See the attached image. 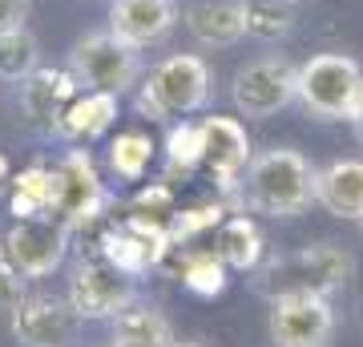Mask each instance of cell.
I'll return each instance as SVG.
<instances>
[{"label":"cell","instance_id":"1","mask_svg":"<svg viewBox=\"0 0 363 347\" xmlns=\"http://www.w3.org/2000/svg\"><path fill=\"white\" fill-rule=\"evenodd\" d=\"M315 170L291 145H274L250 158L247 174L238 182V206L267 219H298L315 206Z\"/></svg>","mask_w":363,"mask_h":347},{"label":"cell","instance_id":"2","mask_svg":"<svg viewBox=\"0 0 363 347\" xmlns=\"http://www.w3.org/2000/svg\"><path fill=\"white\" fill-rule=\"evenodd\" d=\"M355 263L343 246L335 243H307L295 255H271L255 267V287L267 299L295 295V291H315V295H335L351 283Z\"/></svg>","mask_w":363,"mask_h":347},{"label":"cell","instance_id":"3","mask_svg":"<svg viewBox=\"0 0 363 347\" xmlns=\"http://www.w3.org/2000/svg\"><path fill=\"white\" fill-rule=\"evenodd\" d=\"M295 105L315 121H351L363 105V65L351 53H311L295 73Z\"/></svg>","mask_w":363,"mask_h":347},{"label":"cell","instance_id":"4","mask_svg":"<svg viewBox=\"0 0 363 347\" xmlns=\"http://www.w3.org/2000/svg\"><path fill=\"white\" fill-rule=\"evenodd\" d=\"M214 93V73L202 53H174L150 69V77L138 89V114L150 121H169V117L198 114L210 105Z\"/></svg>","mask_w":363,"mask_h":347},{"label":"cell","instance_id":"5","mask_svg":"<svg viewBox=\"0 0 363 347\" xmlns=\"http://www.w3.org/2000/svg\"><path fill=\"white\" fill-rule=\"evenodd\" d=\"M69 73L85 93H130L145 73L142 49L117 40L109 28H93L69 45Z\"/></svg>","mask_w":363,"mask_h":347},{"label":"cell","instance_id":"6","mask_svg":"<svg viewBox=\"0 0 363 347\" xmlns=\"http://www.w3.org/2000/svg\"><path fill=\"white\" fill-rule=\"evenodd\" d=\"M295 73L298 65L286 61L283 53H262V57H250L247 65H238L230 81L234 114L247 121L279 117L286 105H295Z\"/></svg>","mask_w":363,"mask_h":347},{"label":"cell","instance_id":"7","mask_svg":"<svg viewBox=\"0 0 363 347\" xmlns=\"http://www.w3.org/2000/svg\"><path fill=\"white\" fill-rule=\"evenodd\" d=\"M109 190L93 166L89 150H69L52 166V219H61L73 231H85L109 210Z\"/></svg>","mask_w":363,"mask_h":347},{"label":"cell","instance_id":"8","mask_svg":"<svg viewBox=\"0 0 363 347\" xmlns=\"http://www.w3.org/2000/svg\"><path fill=\"white\" fill-rule=\"evenodd\" d=\"M65 299L81 319H113L138 299V287L125 270H117L105 255H81L69 270Z\"/></svg>","mask_w":363,"mask_h":347},{"label":"cell","instance_id":"9","mask_svg":"<svg viewBox=\"0 0 363 347\" xmlns=\"http://www.w3.org/2000/svg\"><path fill=\"white\" fill-rule=\"evenodd\" d=\"M267 331L274 347H331L335 339V307L327 295L295 291L271 299Z\"/></svg>","mask_w":363,"mask_h":347},{"label":"cell","instance_id":"10","mask_svg":"<svg viewBox=\"0 0 363 347\" xmlns=\"http://www.w3.org/2000/svg\"><path fill=\"white\" fill-rule=\"evenodd\" d=\"M69 255V226L52 214L37 219H16L13 231L4 234V258L13 263L28 283L33 279H49L52 270H61Z\"/></svg>","mask_w":363,"mask_h":347},{"label":"cell","instance_id":"11","mask_svg":"<svg viewBox=\"0 0 363 347\" xmlns=\"http://www.w3.org/2000/svg\"><path fill=\"white\" fill-rule=\"evenodd\" d=\"M198 126H202V166L210 170V178L218 182L222 194H238V182H242L250 158H255L247 126L238 117H222V114L202 117Z\"/></svg>","mask_w":363,"mask_h":347},{"label":"cell","instance_id":"12","mask_svg":"<svg viewBox=\"0 0 363 347\" xmlns=\"http://www.w3.org/2000/svg\"><path fill=\"white\" fill-rule=\"evenodd\" d=\"M81 315L61 295H28L13 311V339L21 347H73Z\"/></svg>","mask_w":363,"mask_h":347},{"label":"cell","instance_id":"13","mask_svg":"<svg viewBox=\"0 0 363 347\" xmlns=\"http://www.w3.org/2000/svg\"><path fill=\"white\" fill-rule=\"evenodd\" d=\"M178 0H109V33L133 49H154L178 28Z\"/></svg>","mask_w":363,"mask_h":347},{"label":"cell","instance_id":"14","mask_svg":"<svg viewBox=\"0 0 363 347\" xmlns=\"http://www.w3.org/2000/svg\"><path fill=\"white\" fill-rule=\"evenodd\" d=\"M247 9L250 0H194L182 9V25L202 49H234L247 40Z\"/></svg>","mask_w":363,"mask_h":347},{"label":"cell","instance_id":"15","mask_svg":"<svg viewBox=\"0 0 363 347\" xmlns=\"http://www.w3.org/2000/svg\"><path fill=\"white\" fill-rule=\"evenodd\" d=\"M315 206L331 219L359 222L363 219V158H335L315 170Z\"/></svg>","mask_w":363,"mask_h":347},{"label":"cell","instance_id":"16","mask_svg":"<svg viewBox=\"0 0 363 347\" xmlns=\"http://www.w3.org/2000/svg\"><path fill=\"white\" fill-rule=\"evenodd\" d=\"M77 81H73V73L69 69H33L21 85H16V97H21V109H25V117L33 121V126H45L52 133V126H57V117L65 114V105L77 97Z\"/></svg>","mask_w":363,"mask_h":347},{"label":"cell","instance_id":"17","mask_svg":"<svg viewBox=\"0 0 363 347\" xmlns=\"http://www.w3.org/2000/svg\"><path fill=\"white\" fill-rule=\"evenodd\" d=\"M117 121V97L113 93H85L81 89L73 101L65 105V114L57 117L52 133L65 142H93L109 133V126Z\"/></svg>","mask_w":363,"mask_h":347},{"label":"cell","instance_id":"18","mask_svg":"<svg viewBox=\"0 0 363 347\" xmlns=\"http://www.w3.org/2000/svg\"><path fill=\"white\" fill-rule=\"evenodd\" d=\"M109 331H113V347H169L174 343V323L166 319V311L145 303V299H133L125 311H117L109 319Z\"/></svg>","mask_w":363,"mask_h":347},{"label":"cell","instance_id":"19","mask_svg":"<svg viewBox=\"0 0 363 347\" xmlns=\"http://www.w3.org/2000/svg\"><path fill=\"white\" fill-rule=\"evenodd\" d=\"M214 250L230 270H255L267 258V246H262L259 226L250 222L247 210H238L230 219L218 222V234H214Z\"/></svg>","mask_w":363,"mask_h":347},{"label":"cell","instance_id":"20","mask_svg":"<svg viewBox=\"0 0 363 347\" xmlns=\"http://www.w3.org/2000/svg\"><path fill=\"white\" fill-rule=\"evenodd\" d=\"M40 69V40L25 28H13V33H0V81H21Z\"/></svg>","mask_w":363,"mask_h":347},{"label":"cell","instance_id":"21","mask_svg":"<svg viewBox=\"0 0 363 347\" xmlns=\"http://www.w3.org/2000/svg\"><path fill=\"white\" fill-rule=\"evenodd\" d=\"M13 214L16 219L52 214V166H28L13 182Z\"/></svg>","mask_w":363,"mask_h":347},{"label":"cell","instance_id":"22","mask_svg":"<svg viewBox=\"0 0 363 347\" xmlns=\"http://www.w3.org/2000/svg\"><path fill=\"white\" fill-rule=\"evenodd\" d=\"M226 270L230 267L218 258V250H190V255H182V283L202 299H214L226 291Z\"/></svg>","mask_w":363,"mask_h":347},{"label":"cell","instance_id":"23","mask_svg":"<svg viewBox=\"0 0 363 347\" xmlns=\"http://www.w3.org/2000/svg\"><path fill=\"white\" fill-rule=\"evenodd\" d=\"M150 162H154V142H150L145 133H138V129L117 133L113 145H109V170H113L117 178H125V182L145 178Z\"/></svg>","mask_w":363,"mask_h":347},{"label":"cell","instance_id":"24","mask_svg":"<svg viewBox=\"0 0 363 347\" xmlns=\"http://www.w3.org/2000/svg\"><path fill=\"white\" fill-rule=\"evenodd\" d=\"M295 4H283V0H250L247 9V37L255 40H283L291 37V28H295V13H291Z\"/></svg>","mask_w":363,"mask_h":347},{"label":"cell","instance_id":"25","mask_svg":"<svg viewBox=\"0 0 363 347\" xmlns=\"http://www.w3.org/2000/svg\"><path fill=\"white\" fill-rule=\"evenodd\" d=\"M194 166H202V126H182L169 129L166 138V178H178V174H190Z\"/></svg>","mask_w":363,"mask_h":347},{"label":"cell","instance_id":"26","mask_svg":"<svg viewBox=\"0 0 363 347\" xmlns=\"http://www.w3.org/2000/svg\"><path fill=\"white\" fill-rule=\"evenodd\" d=\"M218 222H222V206L218 202H210V206H194V210H182V214H169V238H174V246L182 243H190L194 234L202 231H218Z\"/></svg>","mask_w":363,"mask_h":347},{"label":"cell","instance_id":"27","mask_svg":"<svg viewBox=\"0 0 363 347\" xmlns=\"http://www.w3.org/2000/svg\"><path fill=\"white\" fill-rule=\"evenodd\" d=\"M25 299H28V279L13 267V263H9V258H4V263H0V311H9V315H13Z\"/></svg>","mask_w":363,"mask_h":347},{"label":"cell","instance_id":"28","mask_svg":"<svg viewBox=\"0 0 363 347\" xmlns=\"http://www.w3.org/2000/svg\"><path fill=\"white\" fill-rule=\"evenodd\" d=\"M28 13H33V0H0V33L25 28Z\"/></svg>","mask_w":363,"mask_h":347},{"label":"cell","instance_id":"29","mask_svg":"<svg viewBox=\"0 0 363 347\" xmlns=\"http://www.w3.org/2000/svg\"><path fill=\"white\" fill-rule=\"evenodd\" d=\"M4 186H13V166H9V158L0 154V194H4Z\"/></svg>","mask_w":363,"mask_h":347},{"label":"cell","instance_id":"30","mask_svg":"<svg viewBox=\"0 0 363 347\" xmlns=\"http://www.w3.org/2000/svg\"><path fill=\"white\" fill-rule=\"evenodd\" d=\"M351 133H355V142L363 145V105H359V114L351 117Z\"/></svg>","mask_w":363,"mask_h":347},{"label":"cell","instance_id":"31","mask_svg":"<svg viewBox=\"0 0 363 347\" xmlns=\"http://www.w3.org/2000/svg\"><path fill=\"white\" fill-rule=\"evenodd\" d=\"M169 347H202V343H178V339H174V343H169Z\"/></svg>","mask_w":363,"mask_h":347},{"label":"cell","instance_id":"32","mask_svg":"<svg viewBox=\"0 0 363 347\" xmlns=\"http://www.w3.org/2000/svg\"><path fill=\"white\" fill-rule=\"evenodd\" d=\"M0 263H4V234H0Z\"/></svg>","mask_w":363,"mask_h":347},{"label":"cell","instance_id":"33","mask_svg":"<svg viewBox=\"0 0 363 347\" xmlns=\"http://www.w3.org/2000/svg\"><path fill=\"white\" fill-rule=\"evenodd\" d=\"M283 4H303V0H283Z\"/></svg>","mask_w":363,"mask_h":347},{"label":"cell","instance_id":"34","mask_svg":"<svg viewBox=\"0 0 363 347\" xmlns=\"http://www.w3.org/2000/svg\"><path fill=\"white\" fill-rule=\"evenodd\" d=\"M359 234H363V219H359Z\"/></svg>","mask_w":363,"mask_h":347}]
</instances>
